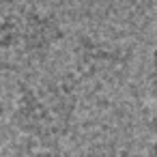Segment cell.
Returning <instances> with one entry per match:
<instances>
[{
	"label": "cell",
	"instance_id": "8992f818",
	"mask_svg": "<svg viewBox=\"0 0 157 157\" xmlns=\"http://www.w3.org/2000/svg\"><path fill=\"white\" fill-rule=\"evenodd\" d=\"M0 157H7L5 155V148H2V140H0Z\"/></svg>",
	"mask_w": 157,
	"mask_h": 157
},
{
	"label": "cell",
	"instance_id": "3957f363",
	"mask_svg": "<svg viewBox=\"0 0 157 157\" xmlns=\"http://www.w3.org/2000/svg\"><path fill=\"white\" fill-rule=\"evenodd\" d=\"M148 82H151V86L157 90V48L153 50V54H151V67H148Z\"/></svg>",
	"mask_w": 157,
	"mask_h": 157
},
{
	"label": "cell",
	"instance_id": "5b68a950",
	"mask_svg": "<svg viewBox=\"0 0 157 157\" xmlns=\"http://www.w3.org/2000/svg\"><path fill=\"white\" fill-rule=\"evenodd\" d=\"M148 157H157V118L153 121V138L148 142Z\"/></svg>",
	"mask_w": 157,
	"mask_h": 157
},
{
	"label": "cell",
	"instance_id": "6da1fadb",
	"mask_svg": "<svg viewBox=\"0 0 157 157\" xmlns=\"http://www.w3.org/2000/svg\"><path fill=\"white\" fill-rule=\"evenodd\" d=\"M75 112V93L65 82L24 84L17 93L11 121L37 140H58L67 133Z\"/></svg>",
	"mask_w": 157,
	"mask_h": 157
},
{
	"label": "cell",
	"instance_id": "52a82bcc",
	"mask_svg": "<svg viewBox=\"0 0 157 157\" xmlns=\"http://www.w3.org/2000/svg\"><path fill=\"white\" fill-rule=\"evenodd\" d=\"M0 103H2V95H0Z\"/></svg>",
	"mask_w": 157,
	"mask_h": 157
},
{
	"label": "cell",
	"instance_id": "7a4b0ae2",
	"mask_svg": "<svg viewBox=\"0 0 157 157\" xmlns=\"http://www.w3.org/2000/svg\"><path fill=\"white\" fill-rule=\"evenodd\" d=\"M63 39L65 30L60 22L45 11L15 9L0 17V52L43 58Z\"/></svg>",
	"mask_w": 157,
	"mask_h": 157
},
{
	"label": "cell",
	"instance_id": "277c9868",
	"mask_svg": "<svg viewBox=\"0 0 157 157\" xmlns=\"http://www.w3.org/2000/svg\"><path fill=\"white\" fill-rule=\"evenodd\" d=\"M26 157H69V155H65V153L58 151V148H39V151L28 153Z\"/></svg>",
	"mask_w": 157,
	"mask_h": 157
}]
</instances>
